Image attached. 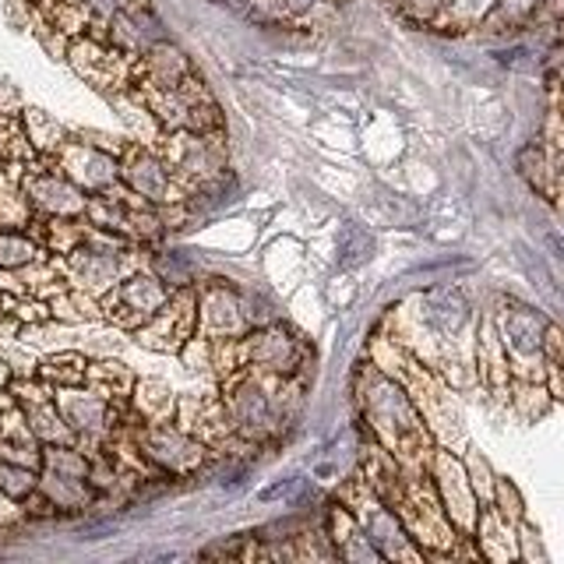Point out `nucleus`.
I'll use <instances>...</instances> for the list:
<instances>
[{"label":"nucleus","mask_w":564,"mask_h":564,"mask_svg":"<svg viewBox=\"0 0 564 564\" xmlns=\"http://www.w3.org/2000/svg\"><path fill=\"white\" fill-rule=\"evenodd\" d=\"M163 304H166V290L159 286L152 275H134L128 282H120V286L113 290V296H110V307L113 311H128V314L120 317L123 325L149 322V317L159 314V307H163Z\"/></svg>","instance_id":"nucleus-1"},{"label":"nucleus","mask_w":564,"mask_h":564,"mask_svg":"<svg viewBox=\"0 0 564 564\" xmlns=\"http://www.w3.org/2000/svg\"><path fill=\"white\" fill-rule=\"evenodd\" d=\"M70 272H75L78 286L106 290L117 275V258L110 251H70Z\"/></svg>","instance_id":"nucleus-8"},{"label":"nucleus","mask_w":564,"mask_h":564,"mask_svg":"<svg viewBox=\"0 0 564 564\" xmlns=\"http://www.w3.org/2000/svg\"><path fill=\"white\" fill-rule=\"evenodd\" d=\"M243 357L251 360L254 367L261 370H272V375H293L300 367V349H296V339L290 332L282 328H264L258 332L251 343H247Z\"/></svg>","instance_id":"nucleus-2"},{"label":"nucleus","mask_w":564,"mask_h":564,"mask_svg":"<svg viewBox=\"0 0 564 564\" xmlns=\"http://www.w3.org/2000/svg\"><path fill=\"white\" fill-rule=\"evenodd\" d=\"M64 413L70 420V427H78V431H99V423L106 420V405L96 395H82V392L75 395V392H70L67 402H64Z\"/></svg>","instance_id":"nucleus-10"},{"label":"nucleus","mask_w":564,"mask_h":564,"mask_svg":"<svg viewBox=\"0 0 564 564\" xmlns=\"http://www.w3.org/2000/svg\"><path fill=\"white\" fill-rule=\"evenodd\" d=\"M123 181H128L141 198H152V202H170L173 184H170V170L159 163L155 155L149 152H128V163H123Z\"/></svg>","instance_id":"nucleus-5"},{"label":"nucleus","mask_w":564,"mask_h":564,"mask_svg":"<svg viewBox=\"0 0 564 564\" xmlns=\"http://www.w3.org/2000/svg\"><path fill=\"white\" fill-rule=\"evenodd\" d=\"M0 381H8V367L4 364H0Z\"/></svg>","instance_id":"nucleus-15"},{"label":"nucleus","mask_w":564,"mask_h":564,"mask_svg":"<svg viewBox=\"0 0 564 564\" xmlns=\"http://www.w3.org/2000/svg\"><path fill=\"white\" fill-rule=\"evenodd\" d=\"M32 202L46 208V212H57V216H70V212H82L85 202L78 198V191L57 181V176H40V181L32 184Z\"/></svg>","instance_id":"nucleus-9"},{"label":"nucleus","mask_w":564,"mask_h":564,"mask_svg":"<svg viewBox=\"0 0 564 564\" xmlns=\"http://www.w3.org/2000/svg\"><path fill=\"white\" fill-rule=\"evenodd\" d=\"M170 392L163 384H155V381H145L138 388V410H145L149 416H155V405H166L170 399H166Z\"/></svg>","instance_id":"nucleus-14"},{"label":"nucleus","mask_w":564,"mask_h":564,"mask_svg":"<svg viewBox=\"0 0 564 564\" xmlns=\"http://www.w3.org/2000/svg\"><path fill=\"white\" fill-rule=\"evenodd\" d=\"M229 410H234L237 427L247 434H269L275 427V413H272V395H264V388L251 378H243L234 384V395H229Z\"/></svg>","instance_id":"nucleus-3"},{"label":"nucleus","mask_w":564,"mask_h":564,"mask_svg":"<svg viewBox=\"0 0 564 564\" xmlns=\"http://www.w3.org/2000/svg\"><path fill=\"white\" fill-rule=\"evenodd\" d=\"M35 490V480L25 466L18 463H0V494H11V498H25Z\"/></svg>","instance_id":"nucleus-13"},{"label":"nucleus","mask_w":564,"mask_h":564,"mask_svg":"<svg viewBox=\"0 0 564 564\" xmlns=\"http://www.w3.org/2000/svg\"><path fill=\"white\" fill-rule=\"evenodd\" d=\"M191 322H194V300H191V293H181L173 304L159 307V314L152 317V328L141 332V339L159 349H173L187 339Z\"/></svg>","instance_id":"nucleus-4"},{"label":"nucleus","mask_w":564,"mask_h":564,"mask_svg":"<svg viewBox=\"0 0 564 564\" xmlns=\"http://www.w3.org/2000/svg\"><path fill=\"white\" fill-rule=\"evenodd\" d=\"M43 378H50V381H57V384L70 388V384H82V381L88 378V370H85V360L78 357V352H57V357H50V360H46Z\"/></svg>","instance_id":"nucleus-11"},{"label":"nucleus","mask_w":564,"mask_h":564,"mask_svg":"<svg viewBox=\"0 0 564 564\" xmlns=\"http://www.w3.org/2000/svg\"><path fill=\"white\" fill-rule=\"evenodd\" d=\"M145 452L155 458L159 466L170 469H191L202 463V445H194L191 437L176 434L170 427H149L145 431Z\"/></svg>","instance_id":"nucleus-6"},{"label":"nucleus","mask_w":564,"mask_h":564,"mask_svg":"<svg viewBox=\"0 0 564 564\" xmlns=\"http://www.w3.org/2000/svg\"><path fill=\"white\" fill-rule=\"evenodd\" d=\"M35 261V243L22 234H0V269H18V264H29Z\"/></svg>","instance_id":"nucleus-12"},{"label":"nucleus","mask_w":564,"mask_h":564,"mask_svg":"<svg viewBox=\"0 0 564 564\" xmlns=\"http://www.w3.org/2000/svg\"><path fill=\"white\" fill-rule=\"evenodd\" d=\"M64 170L70 181H78V184H88V187H106V184H113L117 181V166L106 159L102 152L96 149H64Z\"/></svg>","instance_id":"nucleus-7"}]
</instances>
